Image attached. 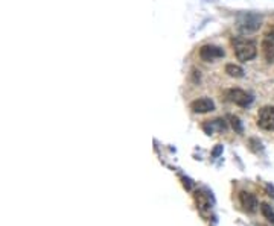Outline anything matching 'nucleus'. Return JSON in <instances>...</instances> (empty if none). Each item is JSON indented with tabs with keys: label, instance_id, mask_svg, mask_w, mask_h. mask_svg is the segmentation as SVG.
<instances>
[{
	"label": "nucleus",
	"instance_id": "f03ea898",
	"mask_svg": "<svg viewBox=\"0 0 274 226\" xmlns=\"http://www.w3.org/2000/svg\"><path fill=\"white\" fill-rule=\"evenodd\" d=\"M262 25V17L259 14H244L238 19V29L242 34H251L256 32Z\"/></svg>",
	"mask_w": 274,
	"mask_h": 226
},
{
	"label": "nucleus",
	"instance_id": "2eb2a0df",
	"mask_svg": "<svg viewBox=\"0 0 274 226\" xmlns=\"http://www.w3.org/2000/svg\"><path fill=\"white\" fill-rule=\"evenodd\" d=\"M268 35H271V37H272V38H274V29H272V31H271V32H268Z\"/></svg>",
	"mask_w": 274,
	"mask_h": 226
},
{
	"label": "nucleus",
	"instance_id": "6e6552de",
	"mask_svg": "<svg viewBox=\"0 0 274 226\" xmlns=\"http://www.w3.org/2000/svg\"><path fill=\"white\" fill-rule=\"evenodd\" d=\"M210 199H212V196H209V193H207L206 190H198V191L195 193L197 208H198V211H200L203 215H206V211H210V208H212Z\"/></svg>",
	"mask_w": 274,
	"mask_h": 226
},
{
	"label": "nucleus",
	"instance_id": "9d476101",
	"mask_svg": "<svg viewBox=\"0 0 274 226\" xmlns=\"http://www.w3.org/2000/svg\"><path fill=\"white\" fill-rule=\"evenodd\" d=\"M203 128H204V131L210 135V134H213V131H215V129H216V131H219V132L225 131V129H227V125H225V122H224V120L216 119V120H212V122L206 123Z\"/></svg>",
	"mask_w": 274,
	"mask_h": 226
},
{
	"label": "nucleus",
	"instance_id": "1a4fd4ad",
	"mask_svg": "<svg viewBox=\"0 0 274 226\" xmlns=\"http://www.w3.org/2000/svg\"><path fill=\"white\" fill-rule=\"evenodd\" d=\"M262 52L265 55V58L268 61H272L274 60V38L271 35L266 34L265 40L262 41Z\"/></svg>",
	"mask_w": 274,
	"mask_h": 226
},
{
	"label": "nucleus",
	"instance_id": "ddd939ff",
	"mask_svg": "<svg viewBox=\"0 0 274 226\" xmlns=\"http://www.w3.org/2000/svg\"><path fill=\"white\" fill-rule=\"evenodd\" d=\"M228 119H230V122H231L233 129H234L236 132H242V125H241L239 119H238V117H233V116H230Z\"/></svg>",
	"mask_w": 274,
	"mask_h": 226
},
{
	"label": "nucleus",
	"instance_id": "4468645a",
	"mask_svg": "<svg viewBox=\"0 0 274 226\" xmlns=\"http://www.w3.org/2000/svg\"><path fill=\"white\" fill-rule=\"evenodd\" d=\"M221 150H222V146H218V147L213 150V156H218V155L221 153Z\"/></svg>",
	"mask_w": 274,
	"mask_h": 226
},
{
	"label": "nucleus",
	"instance_id": "423d86ee",
	"mask_svg": "<svg viewBox=\"0 0 274 226\" xmlns=\"http://www.w3.org/2000/svg\"><path fill=\"white\" fill-rule=\"evenodd\" d=\"M239 203H241V206H242V209L245 212H256L257 206H259L257 197L253 193H248V191H241L239 193Z\"/></svg>",
	"mask_w": 274,
	"mask_h": 226
},
{
	"label": "nucleus",
	"instance_id": "20e7f679",
	"mask_svg": "<svg viewBox=\"0 0 274 226\" xmlns=\"http://www.w3.org/2000/svg\"><path fill=\"white\" fill-rule=\"evenodd\" d=\"M227 99H228L230 102H233L234 105L242 106V108L248 106V105L253 102V96H251L250 93L241 90V88H231V90H228V91H227Z\"/></svg>",
	"mask_w": 274,
	"mask_h": 226
},
{
	"label": "nucleus",
	"instance_id": "9b49d317",
	"mask_svg": "<svg viewBox=\"0 0 274 226\" xmlns=\"http://www.w3.org/2000/svg\"><path fill=\"white\" fill-rule=\"evenodd\" d=\"M225 73L231 78H242L244 76V70L242 67L239 66H234V64H228L225 66Z\"/></svg>",
	"mask_w": 274,
	"mask_h": 226
},
{
	"label": "nucleus",
	"instance_id": "f8f14e48",
	"mask_svg": "<svg viewBox=\"0 0 274 226\" xmlns=\"http://www.w3.org/2000/svg\"><path fill=\"white\" fill-rule=\"evenodd\" d=\"M260 212H262V215H263L269 223L274 224V209H272L268 203H262V205H260Z\"/></svg>",
	"mask_w": 274,
	"mask_h": 226
},
{
	"label": "nucleus",
	"instance_id": "39448f33",
	"mask_svg": "<svg viewBox=\"0 0 274 226\" xmlns=\"http://www.w3.org/2000/svg\"><path fill=\"white\" fill-rule=\"evenodd\" d=\"M225 55V52L218 47V46H212V44H206L200 49V58L206 63H210V61H215L218 58H222Z\"/></svg>",
	"mask_w": 274,
	"mask_h": 226
},
{
	"label": "nucleus",
	"instance_id": "7ed1b4c3",
	"mask_svg": "<svg viewBox=\"0 0 274 226\" xmlns=\"http://www.w3.org/2000/svg\"><path fill=\"white\" fill-rule=\"evenodd\" d=\"M257 126L263 131H274V106H263L259 111Z\"/></svg>",
	"mask_w": 274,
	"mask_h": 226
},
{
	"label": "nucleus",
	"instance_id": "0eeeda50",
	"mask_svg": "<svg viewBox=\"0 0 274 226\" xmlns=\"http://www.w3.org/2000/svg\"><path fill=\"white\" fill-rule=\"evenodd\" d=\"M190 109L197 114H204V112H210L215 109V103L213 100H210L209 97H201L197 99L190 103Z\"/></svg>",
	"mask_w": 274,
	"mask_h": 226
},
{
	"label": "nucleus",
	"instance_id": "f257e3e1",
	"mask_svg": "<svg viewBox=\"0 0 274 226\" xmlns=\"http://www.w3.org/2000/svg\"><path fill=\"white\" fill-rule=\"evenodd\" d=\"M233 50H234L236 58L242 63H247L257 55L256 43L245 37H238L233 40Z\"/></svg>",
	"mask_w": 274,
	"mask_h": 226
}]
</instances>
